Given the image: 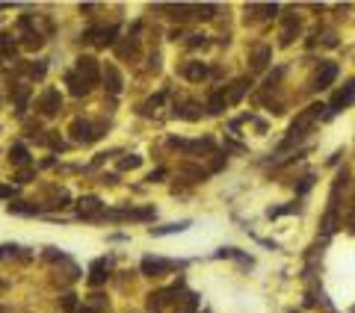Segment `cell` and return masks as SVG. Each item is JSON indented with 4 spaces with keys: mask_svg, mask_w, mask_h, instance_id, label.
I'll return each mask as SVG.
<instances>
[{
    "mask_svg": "<svg viewBox=\"0 0 355 313\" xmlns=\"http://www.w3.org/2000/svg\"><path fill=\"white\" fill-rule=\"evenodd\" d=\"M71 136H74V142H83V145H89V142L98 139V133L92 130V124L89 122H80V119L71 124Z\"/></svg>",
    "mask_w": 355,
    "mask_h": 313,
    "instance_id": "6da1fadb",
    "label": "cell"
},
{
    "mask_svg": "<svg viewBox=\"0 0 355 313\" xmlns=\"http://www.w3.org/2000/svg\"><path fill=\"white\" fill-rule=\"evenodd\" d=\"M12 213H36V207H27V204H9Z\"/></svg>",
    "mask_w": 355,
    "mask_h": 313,
    "instance_id": "44dd1931",
    "label": "cell"
},
{
    "mask_svg": "<svg viewBox=\"0 0 355 313\" xmlns=\"http://www.w3.org/2000/svg\"><path fill=\"white\" fill-rule=\"evenodd\" d=\"M30 74H33V77H45V62H39V65H33V68H30Z\"/></svg>",
    "mask_w": 355,
    "mask_h": 313,
    "instance_id": "603a6c76",
    "label": "cell"
},
{
    "mask_svg": "<svg viewBox=\"0 0 355 313\" xmlns=\"http://www.w3.org/2000/svg\"><path fill=\"white\" fill-rule=\"evenodd\" d=\"M59 106H62V98H59L56 89H48V92L42 95V101H39V109H42L45 115H56Z\"/></svg>",
    "mask_w": 355,
    "mask_h": 313,
    "instance_id": "7a4b0ae2",
    "label": "cell"
},
{
    "mask_svg": "<svg viewBox=\"0 0 355 313\" xmlns=\"http://www.w3.org/2000/svg\"><path fill=\"white\" fill-rule=\"evenodd\" d=\"M106 272H110V260H95L92 263V272H89V284L98 287L106 281Z\"/></svg>",
    "mask_w": 355,
    "mask_h": 313,
    "instance_id": "5b68a950",
    "label": "cell"
},
{
    "mask_svg": "<svg viewBox=\"0 0 355 313\" xmlns=\"http://www.w3.org/2000/svg\"><path fill=\"white\" fill-rule=\"evenodd\" d=\"M352 101H355V80H352V83H346V89L335 95V101H332V106H329V115H335L340 106H349Z\"/></svg>",
    "mask_w": 355,
    "mask_h": 313,
    "instance_id": "3957f363",
    "label": "cell"
},
{
    "mask_svg": "<svg viewBox=\"0 0 355 313\" xmlns=\"http://www.w3.org/2000/svg\"><path fill=\"white\" fill-rule=\"evenodd\" d=\"M184 74H187V80L198 83V80H204V77H207V68H204L201 62H190V65L184 68Z\"/></svg>",
    "mask_w": 355,
    "mask_h": 313,
    "instance_id": "9c48e42d",
    "label": "cell"
},
{
    "mask_svg": "<svg viewBox=\"0 0 355 313\" xmlns=\"http://www.w3.org/2000/svg\"><path fill=\"white\" fill-rule=\"evenodd\" d=\"M30 177H33V169H24V172H21V174H18V183H27V180H30Z\"/></svg>",
    "mask_w": 355,
    "mask_h": 313,
    "instance_id": "484cf974",
    "label": "cell"
},
{
    "mask_svg": "<svg viewBox=\"0 0 355 313\" xmlns=\"http://www.w3.org/2000/svg\"><path fill=\"white\" fill-rule=\"evenodd\" d=\"M9 160H12L15 166H27V163H30V154H27L24 145H12V148H9Z\"/></svg>",
    "mask_w": 355,
    "mask_h": 313,
    "instance_id": "30bf717a",
    "label": "cell"
},
{
    "mask_svg": "<svg viewBox=\"0 0 355 313\" xmlns=\"http://www.w3.org/2000/svg\"><path fill=\"white\" fill-rule=\"evenodd\" d=\"M269 56H272V51H269V48H258V51H255V68H258V71H261V68H266Z\"/></svg>",
    "mask_w": 355,
    "mask_h": 313,
    "instance_id": "5bb4252c",
    "label": "cell"
},
{
    "mask_svg": "<svg viewBox=\"0 0 355 313\" xmlns=\"http://www.w3.org/2000/svg\"><path fill=\"white\" fill-rule=\"evenodd\" d=\"M187 227H190V222H172L166 227H151V233H154V237H160V233H178V230H187Z\"/></svg>",
    "mask_w": 355,
    "mask_h": 313,
    "instance_id": "4fadbf2b",
    "label": "cell"
},
{
    "mask_svg": "<svg viewBox=\"0 0 355 313\" xmlns=\"http://www.w3.org/2000/svg\"><path fill=\"white\" fill-rule=\"evenodd\" d=\"M213 6H198V18H213Z\"/></svg>",
    "mask_w": 355,
    "mask_h": 313,
    "instance_id": "d4e9b609",
    "label": "cell"
},
{
    "mask_svg": "<svg viewBox=\"0 0 355 313\" xmlns=\"http://www.w3.org/2000/svg\"><path fill=\"white\" fill-rule=\"evenodd\" d=\"M77 313H92V310H89V307H80V310H77Z\"/></svg>",
    "mask_w": 355,
    "mask_h": 313,
    "instance_id": "f546056e",
    "label": "cell"
},
{
    "mask_svg": "<svg viewBox=\"0 0 355 313\" xmlns=\"http://www.w3.org/2000/svg\"><path fill=\"white\" fill-rule=\"evenodd\" d=\"M89 298H92V304H98V307L104 304V296H98V293H95V296H89Z\"/></svg>",
    "mask_w": 355,
    "mask_h": 313,
    "instance_id": "f1b7e54d",
    "label": "cell"
},
{
    "mask_svg": "<svg viewBox=\"0 0 355 313\" xmlns=\"http://www.w3.org/2000/svg\"><path fill=\"white\" fill-rule=\"evenodd\" d=\"M77 71L83 74L86 83H95V80H98V62H95L92 56H80V59H77Z\"/></svg>",
    "mask_w": 355,
    "mask_h": 313,
    "instance_id": "277c9868",
    "label": "cell"
},
{
    "mask_svg": "<svg viewBox=\"0 0 355 313\" xmlns=\"http://www.w3.org/2000/svg\"><path fill=\"white\" fill-rule=\"evenodd\" d=\"M160 177H166V169H154V172L148 174V180H151V183H157Z\"/></svg>",
    "mask_w": 355,
    "mask_h": 313,
    "instance_id": "7402d4cb",
    "label": "cell"
},
{
    "mask_svg": "<svg viewBox=\"0 0 355 313\" xmlns=\"http://www.w3.org/2000/svg\"><path fill=\"white\" fill-rule=\"evenodd\" d=\"M98 35H101V38H98V45H101V48H106V45H113V38H116V30H113V27H110V30H101Z\"/></svg>",
    "mask_w": 355,
    "mask_h": 313,
    "instance_id": "d6986e66",
    "label": "cell"
},
{
    "mask_svg": "<svg viewBox=\"0 0 355 313\" xmlns=\"http://www.w3.org/2000/svg\"><path fill=\"white\" fill-rule=\"evenodd\" d=\"M169 269H172V263H166V260H154V257L142 260V272H145V275H163Z\"/></svg>",
    "mask_w": 355,
    "mask_h": 313,
    "instance_id": "8992f818",
    "label": "cell"
},
{
    "mask_svg": "<svg viewBox=\"0 0 355 313\" xmlns=\"http://www.w3.org/2000/svg\"><path fill=\"white\" fill-rule=\"evenodd\" d=\"M0 198H12V186H0Z\"/></svg>",
    "mask_w": 355,
    "mask_h": 313,
    "instance_id": "4316f807",
    "label": "cell"
},
{
    "mask_svg": "<svg viewBox=\"0 0 355 313\" xmlns=\"http://www.w3.org/2000/svg\"><path fill=\"white\" fill-rule=\"evenodd\" d=\"M101 207V201L95 198V195H89V198H80V213H95Z\"/></svg>",
    "mask_w": 355,
    "mask_h": 313,
    "instance_id": "9a60e30c",
    "label": "cell"
},
{
    "mask_svg": "<svg viewBox=\"0 0 355 313\" xmlns=\"http://www.w3.org/2000/svg\"><path fill=\"white\" fill-rule=\"evenodd\" d=\"M207 106H210V112H213V115L222 112V109H225V95H222V92H216V95L210 98V104H207Z\"/></svg>",
    "mask_w": 355,
    "mask_h": 313,
    "instance_id": "2e32d148",
    "label": "cell"
},
{
    "mask_svg": "<svg viewBox=\"0 0 355 313\" xmlns=\"http://www.w3.org/2000/svg\"><path fill=\"white\" fill-rule=\"evenodd\" d=\"M104 83H106V89H110V95H119V92H122V74H119L113 65H106V71H104Z\"/></svg>",
    "mask_w": 355,
    "mask_h": 313,
    "instance_id": "52a82bcc",
    "label": "cell"
},
{
    "mask_svg": "<svg viewBox=\"0 0 355 313\" xmlns=\"http://www.w3.org/2000/svg\"><path fill=\"white\" fill-rule=\"evenodd\" d=\"M287 213H296V204H287V207H272V210H269V219H278V216H287Z\"/></svg>",
    "mask_w": 355,
    "mask_h": 313,
    "instance_id": "ffe728a7",
    "label": "cell"
},
{
    "mask_svg": "<svg viewBox=\"0 0 355 313\" xmlns=\"http://www.w3.org/2000/svg\"><path fill=\"white\" fill-rule=\"evenodd\" d=\"M246 86H248V80H237V83H231V89H228V98H225V104H237L243 95H246Z\"/></svg>",
    "mask_w": 355,
    "mask_h": 313,
    "instance_id": "8fae6325",
    "label": "cell"
},
{
    "mask_svg": "<svg viewBox=\"0 0 355 313\" xmlns=\"http://www.w3.org/2000/svg\"><path fill=\"white\" fill-rule=\"evenodd\" d=\"M335 77H337V65L329 62L323 71H320V77H317V89H329V86L335 83Z\"/></svg>",
    "mask_w": 355,
    "mask_h": 313,
    "instance_id": "ba28073f",
    "label": "cell"
},
{
    "mask_svg": "<svg viewBox=\"0 0 355 313\" xmlns=\"http://www.w3.org/2000/svg\"><path fill=\"white\" fill-rule=\"evenodd\" d=\"M311 183H314V177L308 174V177H302V183H299V192H308L311 189Z\"/></svg>",
    "mask_w": 355,
    "mask_h": 313,
    "instance_id": "cb8c5ba5",
    "label": "cell"
},
{
    "mask_svg": "<svg viewBox=\"0 0 355 313\" xmlns=\"http://www.w3.org/2000/svg\"><path fill=\"white\" fill-rule=\"evenodd\" d=\"M59 307H62L65 313H74V310H77V296H71V293H68V296H62Z\"/></svg>",
    "mask_w": 355,
    "mask_h": 313,
    "instance_id": "e0dca14e",
    "label": "cell"
},
{
    "mask_svg": "<svg viewBox=\"0 0 355 313\" xmlns=\"http://www.w3.org/2000/svg\"><path fill=\"white\" fill-rule=\"evenodd\" d=\"M139 163H142V156H136V154H130V156H124V160L119 163V169H122V172H127V169H136Z\"/></svg>",
    "mask_w": 355,
    "mask_h": 313,
    "instance_id": "ac0fdd59",
    "label": "cell"
},
{
    "mask_svg": "<svg viewBox=\"0 0 355 313\" xmlns=\"http://www.w3.org/2000/svg\"><path fill=\"white\" fill-rule=\"evenodd\" d=\"M190 45H193V48H195V45H204V35H193V38H190Z\"/></svg>",
    "mask_w": 355,
    "mask_h": 313,
    "instance_id": "83f0119b",
    "label": "cell"
},
{
    "mask_svg": "<svg viewBox=\"0 0 355 313\" xmlns=\"http://www.w3.org/2000/svg\"><path fill=\"white\" fill-rule=\"evenodd\" d=\"M68 86H71V95H74V98H80V95H86V92H89V83H86V80H80L77 74H68Z\"/></svg>",
    "mask_w": 355,
    "mask_h": 313,
    "instance_id": "7c38bea8",
    "label": "cell"
}]
</instances>
